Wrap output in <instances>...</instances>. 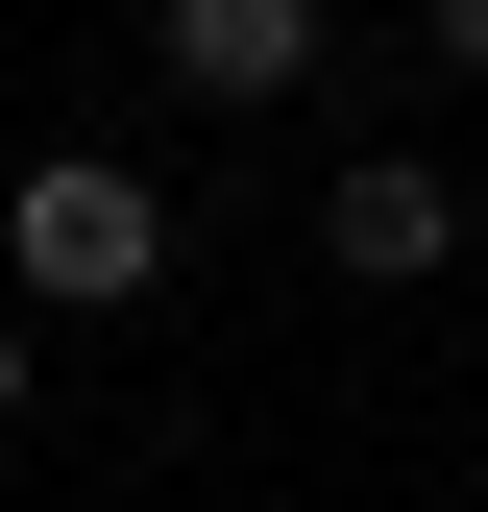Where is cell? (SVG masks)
I'll return each mask as SVG.
<instances>
[{
	"mask_svg": "<svg viewBox=\"0 0 488 512\" xmlns=\"http://www.w3.org/2000/svg\"><path fill=\"white\" fill-rule=\"evenodd\" d=\"M25 391H49V342H25V317H0V439H25Z\"/></svg>",
	"mask_w": 488,
	"mask_h": 512,
	"instance_id": "5",
	"label": "cell"
},
{
	"mask_svg": "<svg viewBox=\"0 0 488 512\" xmlns=\"http://www.w3.org/2000/svg\"><path fill=\"white\" fill-rule=\"evenodd\" d=\"M318 269H342V293L464 269V171H440V147H342V171H318Z\"/></svg>",
	"mask_w": 488,
	"mask_h": 512,
	"instance_id": "2",
	"label": "cell"
},
{
	"mask_svg": "<svg viewBox=\"0 0 488 512\" xmlns=\"http://www.w3.org/2000/svg\"><path fill=\"white\" fill-rule=\"evenodd\" d=\"M415 49H440V74H488V0H415Z\"/></svg>",
	"mask_w": 488,
	"mask_h": 512,
	"instance_id": "4",
	"label": "cell"
},
{
	"mask_svg": "<svg viewBox=\"0 0 488 512\" xmlns=\"http://www.w3.org/2000/svg\"><path fill=\"white\" fill-rule=\"evenodd\" d=\"M0 269H25V317H147L196 244H171V196H147L122 147H49L25 196H0Z\"/></svg>",
	"mask_w": 488,
	"mask_h": 512,
	"instance_id": "1",
	"label": "cell"
},
{
	"mask_svg": "<svg viewBox=\"0 0 488 512\" xmlns=\"http://www.w3.org/2000/svg\"><path fill=\"white\" fill-rule=\"evenodd\" d=\"M147 74L220 98V122H269L293 74H318V0H147Z\"/></svg>",
	"mask_w": 488,
	"mask_h": 512,
	"instance_id": "3",
	"label": "cell"
}]
</instances>
